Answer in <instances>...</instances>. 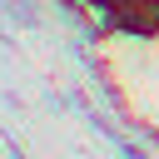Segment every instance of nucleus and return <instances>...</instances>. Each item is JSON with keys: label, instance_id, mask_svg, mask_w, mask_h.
Returning a JSON list of instances; mask_svg holds the SVG:
<instances>
[{"label": "nucleus", "instance_id": "f257e3e1", "mask_svg": "<svg viewBox=\"0 0 159 159\" xmlns=\"http://www.w3.org/2000/svg\"><path fill=\"white\" fill-rule=\"evenodd\" d=\"M114 20L134 35H154L159 30V0H129V5H114Z\"/></svg>", "mask_w": 159, "mask_h": 159}, {"label": "nucleus", "instance_id": "f03ea898", "mask_svg": "<svg viewBox=\"0 0 159 159\" xmlns=\"http://www.w3.org/2000/svg\"><path fill=\"white\" fill-rule=\"evenodd\" d=\"M104 5H109V10H114V5H129V0H104Z\"/></svg>", "mask_w": 159, "mask_h": 159}]
</instances>
